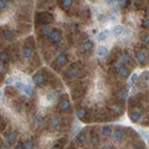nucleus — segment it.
Masks as SVG:
<instances>
[{
	"label": "nucleus",
	"instance_id": "obj_42",
	"mask_svg": "<svg viewBox=\"0 0 149 149\" xmlns=\"http://www.w3.org/2000/svg\"><path fill=\"white\" fill-rule=\"evenodd\" d=\"M99 20H100V22H102V20H103V22H105V16H104V15L99 16Z\"/></svg>",
	"mask_w": 149,
	"mask_h": 149
},
{
	"label": "nucleus",
	"instance_id": "obj_31",
	"mask_svg": "<svg viewBox=\"0 0 149 149\" xmlns=\"http://www.w3.org/2000/svg\"><path fill=\"white\" fill-rule=\"evenodd\" d=\"M118 5L120 8H127L130 5V0H118Z\"/></svg>",
	"mask_w": 149,
	"mask_h": 149
},
{
	"label": "nucleus",
	"instance_id": "obj_39",
	"mask_svg": "<svg viewBox=\"0 0 149 149\" xmlns=\"http://www.w3.org/2000/svg\"><path fill=\"white\" fill-rule=\"evenodd\" d=\"M15 149H25V148H24V143H23V142H18V143L16 144Z\"/></svg>",
	"mask_w": 149,
	"mask_h": 149
},
{
	"label": "nucleus",
	"instance_id": "obj_47",
	"mask_svg": "<svg viewBox=\"0 0 149 149\" xmlns=\"http://www.w3.org/2000/svg\"><path fill=\"white\" fill-rule=\"evenodd\" d=\"M0 122H1V117H0Z\"/></svg>",
	"mask_w": 149,
	"mask_h": 149
},
{
	"label": "nucleus",
	"instance_id": "obj_22",
	"mask_svg": "<svg viewBox=\"0 0 149 149\" xmlns=\"http://www.w3.org/2000/svg\"><path fill=\"white\" fill-rule=\"evenodd\" d=\"M74 3V0H60V7L62 10H68Z\"/></svg>",
	"mask_w": 149,
	"mask_h": 149
},
{
	"label": "nucleus",
	"instance_id": "obj_19",
	"mask_svg": "<svg viewBox=\"0 0 149 149\" xmlns=\"http://www.w3.org/2000/svg\"><path fill=\"white\" fill-rule=\"evenodd\" d=\"M81 48H82V52L88 53V52H91V50H92V48H93V42H92V41H90V40L85 41V42L82 43Z\"/></svg>",
	"mask_w": 149,
	"mask_h": 149
},
{
	"label": "nucleus",
	"instance_id": "obj_3",
	"mask_svg": "<svg viewBox=\"0 0 149 149\" xmlns=\"http://www.w3.org/2000/svg\"><path fill=\"white\" fill-rule=\"evenodd\" d=\"M67 62H68V56H67V54H66V53H60V54L55 57V60L53 61L52 66H53V68H55L56 70H58L60 68H62L63 66H66Z\"/></svg>",
	"mask_w": 149,
	"mask_h": 149
},
{
	"label": "nucleus",
	"instance_id": "obj_15",
	"mask_svg": "<svg viewBox=\"0 0 149 149\" xmlns=\"http://www.w3.org/2000/svg\"><path fill=\"white\" fill-rule=\"evenodd\" d=\"M1 35L5 41H12V40H15V37H16V32L11 29H4Z\"/></svg>",
	"mask_w": 149,
	"mask_h": 149
},
{
	"label": "nucleus",
	"instance_id": "obj_18",
	"mask_svg": "<svg viewBox=\"0 0 149 149\" xmlns=\"http://www.w3.org/2000/svg\"><path fill=\"white\" fill-rule=\"evenodd\" d=\"M10 60H11V55L8 52L3 50L0 53V62H1V63H8Z\"/></svg>",
	"mask_w": 149,
	"mask_h": 149
},
{
	"label": "nucleus",
	"instance_id": "obj_21",
	"mask_svg": "<svg viewBox=\"0 0 149 149\" xmlns=\"http://www.w3.org/2000/svg\"><path fill=\"white\" fill-rule=\"evenodd\" d=\"M112 131H113L112 125H104V127H102V135L105 136V137L110 136L111 134H112Z\"/></svg>",
	"mask_w": 149,
	"mask_h": 149
},
{
	"label": "nucleus",
	"instance_id": "obj_7",
	"mask_svg": "<svg viewBox=\"0 0 149 149\" xmlns=\"http://www.w3.org/2000/svg\"><path fill=\"white\" fill-rule=\"evenodd\" d=\"M129 118L131 122L134 123H137L140 122V119L142 118V110L137 109V107H134L130 112H129Z\"/></svg>",
	"mask_w": 149,
	"mask_h": 149
},
{
	"label": "nucleus",
	"instance_id": "obj_36",
	"mask_svg": "<svg viewBox=\"0 0 149 149\" xmlns=\"http://www.w3.org/2000/svg\"><path fill=\"white\" fill-rule=\"evenodd\" d=\"M142 26H143L144 29H149V18L143 19V22H142Z\"/></svg>",
	"mask_w": 149,
	"mask_h": 149
},
{
	"label": "nucleus",
	"instance_id": "obj_1",
	"mask_svg": "<svg viewBox=\"0 0 149 149\" xmlns=\"http://www.w3.org/2000/svg\"><path fill=\"white\" fill-rule=\"evenodd\" d=\"M81 67L77 63L70 65L65 72H63V78L67 80H74V79H78L81 77Z\"/></svg>",
	"mask_w": 149,
	"mask_h": 149
},
{
	"label": "nucleus",
	"instance_id": "obj_40",
	"mask_svg": "<svg viewBox=\"0 0 149 149\" xmlns=\"http://www.w3.org/2000/svg\"><path fill=\"white\" fill-rule=\"evenodd\" d=\"M12 82H13V79H12V78H7V79L5 80V84H6V86H8V85H11Z\"/></svg>",
	"mask_w": 149,
	"mask_h": 149
},
{
	"label": "nucleus",
	"instance_id": "obj_26",
	"mask_svg": "<svg viewBox=\"0 0 149 149\" xmlns=\"http://www.w3.org/2000/svg\"><path fill=\"white\" fill-rule=\"evenodd\" d=\"M99 142H100V140H99V136L95 135V134H92L91 135V146L97 147L99 144Z\"/></svg>",
	"mask_w": 149,
	"mask_h": 149
},
{
	"label": "nucleus",
	"instance_id": "obj_4",
	"mask_svg": "<svg viewBox=\"0 0 149 149\" xmlns=\"http://www.w3.org/2000/svg\"><path fill=\"white\" fill-rule=\"evenodd\" d=\"M47 74H45V70H43V69H41V70H38V72H36L33 75H32V81H33V84L36 85V86H43L45 82H47Z\"/></svg>",
	"mask_w": 149,
	"mask_h": 149
},
{
	"label": "nucleus",
	"instance_id": "obj_29",
	"mask_svg": "<svg viewBox=\"0 0 149 149\" xmlns=\"http://www.w3.org/2000/svg\"><path fill=\"white\" fill-rule=\"evenodd\" d=\"M107 35H109V32L104 30V31H102V32H99V33H98L97 40H98V41H105V40L107 38Z\"/></svg>",
	"mask_w": 149,
	"mask_h": 149
},
{
	"label": "nucleus",
	"instance_id": "obj_5",
	"mask_svg": "<svg viewBox=\"0 0 149 149\" xmlns=\"http://www.w3.org/2000/svg\"><path fill=\"white\" fill-rule=\"evenodd\" d=\"M49 41H50L53 44H58L62 41V32L58 29H53L50 35H49Z\"/></svg>",
	"mask_w": 149,
	"mask_h": 149
},
{
	"label": "nucleus",
	"instance_id": "obj_23",
	"mask_svg": "<svg viewBox=\"0 0 149 149\" xmlns=\"http://www.w3.org/2000/svg\"><path fill=\"white\" fill-rule=\"evenodd\" d=\"M107 48L106 47H104V45H102V47H98V49H97V55L99 56V57H105L106 55H107Z\"/></svg>",
	"mask_w": 149,
	"mask_h": 149
},
{
	"label": "nucleus",
	"instance_id": "obj_46",
	"mask_svg": "<svg viewBox=\"0 0 149 149\" xmlns=\"http://www.w3.org/2000/svg\"><path fill=\"white\" fill-rule=\"evenodd\" d=\"M0 99H1V91H0Z\"/></svg>",
	"mask_w": 149,
	"mask_h": 149
},
{
	"label": "nucleus",
	"instance_id": "obj_25",
	"mask_svg": "<svg viewBox=\"0 0 149 149\" xmlns=\"http://www.w3.org/2000/svg\"><path fill=\"white\" fill-rule=\"evenodd\" d=\"M123 32H124V26H122V25H117L112 29V33L115 37H119Z\"/></svg>",
	"mask_w": 149,
	"mask_h": 149
},
{
	"label": "nucleus",
	"instance_id": "obj_6",
	"mask_svg": "<svg viewBox=\"0 0 149 149\" xmlns=\"http://www.w3.org/2000/svg\"><path fill=\"white\" fill-rule=\"evenodd\" d=\"M72 104H70V100H69V98L68 97H62L60 99V102H58V110L62 111V112H66V111H68L70 109Z\"/></svg>",
	"mask_w": 149,
	"mask_h": 149
},
{
	"label": "nucleus",
	"instance_id": "obj_34",
	"mask_svg": "<svg viewBox=\"0 0 149 149\" xmlns=\"http://www.w3.org/2000/svg\"><path fill=\"white\" fill-rule=\"evenodd\" d=\"M17 88L15 87V88H12V87H10V86H7V87H6V94H10V95H15V93H13V91H16Z\"/></svg>",
	"mask_w": 149,
	"mask_h": 149
},
{
	"label": "nucleus",
	"instance_id": "obj_11",
	"mask_svg": "<svg viewBox=\"0 0 149 149\" xmlns=\"http://www.w3.org/2000/svg\"><path fill=\"white\" fill-rule=\"evenodd\" d=\"M17 137H18L17 131H10V132H6V134H5V140H6V143H7L8 146L16 143Z\"/></svg>",
	"mask_w": 149,
	"mask_h": 149
},
{
	"label": "nucleus",
	"instance_id": "obj_44",
	"mask_svg": "<svg viewBox=\"0 0 149 149\" xmlns=\"http://www.w3.org/2000/svg\"><path fill=\"white\" fill-rule=\"evenodd\" d=\"M50 149H61V148H60L58 146H54V147H53V148H50Z\"/></svg>",
	"mask_w": 149,
	"mask_h": 149
},
{
	"label": "nucleus",
	"instance_id": "obj_27",
	"mask_svg": "<svg viewBox=\"0 0 149 149\" xmlns=\"http://www.w3.org/2000/svg\"><path fill=\"white\" fill-rule=\"evenodd\" d=\"M82 94H84V92H82V87H78V88L72 90V95H73L74 98H79V97H81Z\"/></svg>",
	"mask_w": 149,
	"mask_h": 149
},
{
	"label": "nucleus",
	"instance_id": "obj_16",
	"mask_svg": "<svg viewBox=\"0 0 149 149\" xmlns=\"http://www.w3.org/2000/svg\"><path fill=\"white\" fill-rule=\"evenodd\" d=\"M123 139H124V131H123V129L117 127L115 132H113V141L115 142H122Z\"/></svg>",
	"mask_w": 149,
	"mask_h": 149
},
{
	"label": "nucleus",
	"instance_id": "obj_35",
	"mask_svg": "<svg viewBox=\"0 0 149 149\" xmlns=\"http://www.w3.org/2000/svg\"><path fill=\"white\" fill-rule=\"evenodd\" d=\"M24 86H25V85H24V84H22L20 81H17V82L15 84V87H16L17 90H19V91H23V88H24Z\"/></svg>",
	"mask_w": 149,
	"mask_h": 149
},
{
	"label": "nucleus",
	"instance_id": "obj_9",
	"mask_svg": "<svg viewBox=\"0 0 149 149\" xmlns=\"http://www.w3.org/2000/svg\"><path fill=\"white\" fill-rule=\"evenodd\" d=\"M49 124H50V127H52L54 130H56V129H58V128L61 127L62 118H61L58 115H53V116L50 117V120H49Z\"/></svg>",
	"mask_w": 149,
	"mask_h": 149
},
{
	"label": "nucleus",
	"instance_id": "obj_45",
	"mask_svg": "<svg viewBox=\"0 0 149 149\" xmlns=\"http://www.w3.org/2000/svg\"><path fill=\"white\" fill-rule=\"evenodd\" d=\"M102 149H111V147H110V146H105V147H103Z\"/></svg>",
	"mask_w": 149,
	"mask_h": 149
},
{
	"label": "nucleus",
	"instance_id": "obj_30",
	"mask_svg": "<svg viewBox=\"0 0 149 149\" xmlns=\"http://www.w3.org/2000/svg\"><path fill=\"white\" fill-rule=\"evenodd\" d=\"M137 79H139V75L136 73H134L130 77V80H129V87H132V86L136 84V81H137Z\"/></svg>",
	"mask_w": 149,
	"mask_h": 149
},
{
	"label": "nucleus",
	"instance_id": "obj_33",
	"mask_svg": "<svg viewBox=\"0 0 149 149\" xmlns=\"http://www.w3.org/2000/svg\"><path fill=\"white\" fill-rule=\"evenodd\" d=\"M8 6V0H0V11L5 10Z\"/></svg>",
	"mask_w": 149,
	"mask_h": 149
},
{
	"label": "nucleus",
	"instance_id": "obj_12",
	"mask_svg": "<svg viewBox=\"0 0 149 149\" xmlns=\"http://www.w3.org/2000/svg\"><path fill=\"white\" fill-rule=\"evenodd\" d=\"M116 73L118 74V77L123 78V79H127L129 78L130 75V70L127 68V67H124V66H119V67H116Z\"/></svg>",
	"mask_w": 149,
	"mask_h": 149
},
{
	"label": "nucleus",
	"instance_id": "obj_13",
	"mask_svg": "<svg viewBox=\"0 0 149 149\" xmlns=\"http://www.w3.org/2000/svg\"><path fill=\"white\" fill-rule=\"evenodd\" d=\"M52 30H53V28L43 25L41 29H38V37L40 38H49V35H50Z\"/></svg>",
	"mask_w": 149,
	"mask_h": 149
},
{
	"label": "nucleus",
	"instance_id": "obj_24",
	"mask_svg": "<svg viewBox=\"0 0 149 149\" xmlns=\"http://www.w3.org/2000/svg\"><path fill=\"white\" fill-rule=\"evenodd\" d=\"M22 92L25 93V95H30V97H32L35 94V91L32 88V86H30V85H25V86H24V88H23Z\"/></svg>",
	"mask_w": 149,
	"mask_h": 149
},
{
	"label": "nucleus",
	"instance_id": "obj_49",
	"mask_svg": "<svg viewBox=\"0 0 149 149\" xmlns=\"http://www.w3.org/2000/svg\"><path fill=\"white\" fill-rule=\"evenodd\" d=\"M69 149H74V148H69Z\"/></svg>",
	"mask_w": 149,
	"mask_h": 149
},
{
	"label": "nucleus",
	"instance_id": "obj_20",
	"mask_svg": "<svg viewBox=\"0 0 149 149\" xmlns=\"http://www.w3.org/2000/svg\"><path fill=\"white\" fill-rule=\"evenodd\" d=\"M116 97L119 99V100L124 102L128 99V90H119L117 93H116Z\"/></svg>",
	"mask_w": 149,
	"mask_h": 149
},
{
	"label": "nucleus",
	"instance_id": "obj_43",
	"mask_svg": "<svg viewBox=\"0 0 149 149\" xmlns=\"http://www.w3.org/2000/svg\"><path fill=\"white\" fill-rule=\"evenodd\" d=\"M3 70H4V67H3V65H0V74L3 73Z\"/></svg>",
	"mask_w": 149,
	"mask_h": 149
},
{
	"label": "nucleus",
	"instance_id": "obj_17",
	"mask_svg": "<svg viewBox=\"0 0 149 149\" xmlns=\"http://www.w3.org/2000/svg\"><path fill=\"white\" fill-rule=\"evenodd\" d=\"M85 141H86V132H85V130H81L80 132H78L75 135V142L79 144H82V143H85Z\"/></svg>",
	"mask_w": 149,
	"mask_h": 149
},
{
	"label": "nucleus",
	"instance_id": "obj_37",
	"mask_svg": "<svg viewBox=\"0 0 149 149\" xmlns=\"http://www.w3.org/2000/svg\"><path fill=\"white\" fill-rule=\"evenodd\" d=\"M135 149H146V147L142 142H137V143H135Z\"/></svg>",
	"mask_w": 149,
	"mask_h": 149
},
{
	"label": "nucleus",
	"instance_id": "obj_14",
	"mask_svg": "<svg viewBox=\"0 0 149 149\" xmlns=\"http://www.w3.org/2000/svg\"><path fill=\"white\" fill-rule=\"evenodd\" d=\"M75 115L77 117L80 119V120H86V117L88 116V112H87V109L84 107V106H79L75 111Z\"/></svg>",
	"mask_w": 149,
	"mask_h": 149
},
{
	"label": "nucleus",
	"instance_id": "obj_41",
	"mask_svg": "<svg viewBox=\"0 0 149 149\" xmlns=\"http://www.w3.org/2000/svg\"><path fill=\"white\" fill-rule=\"evenodd\" d=\"M115 1H116V0H106V3H107L109 5H113Z\"/></svg>",
	"mask_w": 149,
	"mask_h": 149
},
{
	"label": "nucleus",
	"instance_id": "obj_2",
	"mask_svg": "<svg viewBox=\"0 0 149 149\" xmlns=\"http://www.w3.org/2000/svg\"><path fill=\"white\" fill-rule=\"evenodd\" d=\"M54 19V15L50 13L48 11H44V12H38L36 13L35 16V20L37 24H41V25H47V24L52 23Z\"/></svg>",
	"mask_w": 149,
	"mask_h": 149
},
{
	"label": "nucleus",
	"instance_id": "obj_32",
	"mask_svg": "<svg viewBox=\"0 0 149 149\" xmlns=\"http://www.w3.org/2000/svg\"><path fill=\"white\" fill-rule=\"evenodd\" d=\"M23 143H24V148L25 149H33V147H35V143H33L32 140H28V141L23 142Z\"/></svg>",
	"mask_w": 149,
	"mask_h": 149
},
{
	"label": "nucleus",
	"instance_id": "obj_8",
	"mask_svg": "<svg viewBox=\"0 0 149 149\" xmlns=\"http://www.w3.org/2000/svg\"><path fill=\"white\" fill-rule=\"evenodd\" d=\"M135 57H136V60H137V62L141 66H144L147 63V54L143 50H141V49H136Z\"/></svg>",
	"mask_w": 149,
	"mask_h": 149
},
{
	"label": "nucleus",
	"instance_id": "obj_48",
	"mask_svg": "<svg viewBox=\"0 0 149 149\" xmlns=\"http://www.w3.org/2000/svg\"><path fill=\"white\" fill-rule=\"evenodd\" d=\"M148 13H149V8H148Z\"/></svg>",
	"mask_w": 149,
	"mask_h": 149
},
{
	"label": "nucleus",
	"instance_id": "obj_28",
	"mask_svg": "<svg viewBox=\"0 0 149 149\" xmlns=\"http://www.w3.org/2000/svg\"><path fill=\"white\" fill-rule=\"evenodd\" d=\"M42 123H43V118H42L40 115L35 116V119H33V125H35V128L41 127V124H42Z\"/></svg>",
	"mask_w": 149,
	"mask_h": 149
},
{
	"label": "nucleus",
	"instance_id": "obj_38",
	"mask_svg": "<svg viewBox=\"0 0 149 149\" xmlns=\"http://www.w3.org/2000/svg\"><path fill=\"white\" fill-rule=\"evenodd\" d=\"M142 41H143V43H144L147 47H149V35H144L143 38H142Z\"/></svg>",
	"mask_w": 149,
	"mask_h": 149
},
{
	"label": "nucleus",
	"instance_id": "obj_10",
	"mask_svg": "<svg viewBox=\"0 0 149 149\" xmlns=\"http://www.w3.org/2000/svg\"><path fill=\"white\" fill-rule=\"evenodd\" d=\"M33 54V49H32V45L31 44H24V47L22 48V55L24 58H30Z\"/></svg>",
	"mask_w": 149,
	"mask_h": 149
}]
</instances>
